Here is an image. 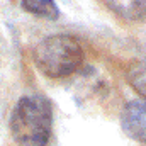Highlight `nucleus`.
<instances>
[{"label":"nucleus","mask_w":146,"mask_h":146,"mask_svg":"<svg viewBox=\"0 0 146 146\" xmlns=\"http://www.w3.org/2000/svg\"><path fill=\"white\" fill-rule=\"evenodd\" d=\"M127 82L129 85L141 95V99H146V61L136 60L127 68Z\"/></svg>","instance_id":"423d86ee"},{"label":"nucleus","mask_w":146,"mask_h":146,"mask_svg":"<svg viewBox=\"0 0 146 146\" xmlns=\"http://www.w3.org/2000/svg\"><path fill=\"white\" fill-rule=\"evenodd\" d=\"M36 66L49 78H65L83 65L80 41L70 34H53L41 39L33 51Z\"/></svg>","instance_id":"f03ea898"},{"label":"nucleus","mask_w":146,"mask_h":146,"mask_svg":"<svg viewBox=\"0 0 146 146\" xmlns=\"http://www.w3.org/2000/svg\"><path fill=\"white\" fill-rule=\"evenodd\" d=\"M104 3L126 21H138L146 15V0H104Z\"/></svg>","instance_id":"20e7f679"},{"label":"nucleus","mask_w":146,"mask_h":146,"mask_svg":"<svg viewBox=\"0 0 146 146\" xmlns=\"http://www.w3.org/2000/svg\"><path fill=\"white\" fill-rule=\"evenodd\" d=\"M21 5L26 12L41 19L56 21L60 17V9L54 0H21Z\"/></svg>","instance_id":"39448f33"},{"label":"nucleus","mask_w":146,"mask_h":146,"mask_svg":"<svg viewBox=\"0 0 146 146\" xmlns=\"http://www.w3.org/2000/svg\"><path fill=\"white\" fill-rule=\"evenodd\" d=\"M9 127L19 146H46L53 131V107L42 95H24L14 106Z\"/></svg>","instance_id":"f257e3e1"},{"label":"nucleus","mask_w":146,"mask_h":146,"mask_svg":"<svg viewBox=\"0 0 146 146\" xmlns=\"http://www.w3.org/2000/svg\"><path fill=\"white\" fill-rule=\"evenodd\" d=\"M121 127L126 136L146 145V99H134L124 106Z\"/></svg>","instance_id":"7ed1b4c3"}]
</instances>
